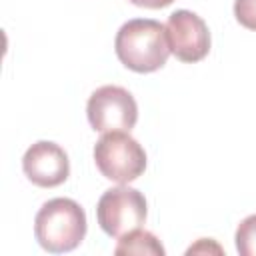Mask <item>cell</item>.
Segmentation results:
<instances>
[{"mask_svg":"<svg viewBox=\"0 0 256 256\" xmlns=\"http://www.w3.org/2000/svg\"><path fill=\"white\" fill-rule=\"evenodd\" d=\"M114 50L118 60L128 70L138 74L156 72L170 56L166 26L152 18L128 20L116 34Z\"/></svg>","mask_w":256,"mask_h":256,"instance_id":"cell-1","label":"cell"},{"mask_svg":"<svg viewBox=\"0 0 256 256\" xmlns=\"http://www.w3.org/2000/svg\"><path fill=\"white\" fill-rule=\"evenodd\" d=\"M34 236L46 252H70L86 236V212L72 198H52L36 212Z\"/></svg>","mask_w":256,"mask_h":256,"instance_id":"cell-2","label":"cell"},{"mask_svg":"<svg viewBox=\"0 0 256 256\" xmlns=\"http://www.w3.org/2000/svg\"><path fill=\"white\" fill-rule=\"evenodd\" d=\"M166 38L170 54L182 62H200L210 52V30L206 22L190 10H176L168 16Z\"/></svg>","mask_w":256,"mask_h":256,"instance_id":"cell-6","label":"cell"},{"mask_svg":"<svg viewBox=\"0 0 256 256\" xmlns=\"http://www.w3.org/2000/svg\"><path fill=\"white\" fill-rule=\"evenodd\" d=\"M114 254L122 256V254H138V256H164V246L160 244V240L142 228H136L124 236L118 238V244L114 248Z\"/></svg>","mask_w":256,"mask_h":256,"instance_id":"cell-8","label":"cell"},{"mask_svg":"<svg viewBox=\"0 0 256 256\" xmlns=\"http://www.w3.org/2000/svg\"><path fill=\"white\" fill-rule=\"evenodd\" d=\"M86 116L96 132H130L138 120V104L126 88L106 84L90 94Z\"/></svg>","mask_w":256,"mask_h":256,"instance_id":"cell-5","label":"cell"},{"mask_svg":"<svg viewBox=\"0 0 256 256\" xmlns=\"http://www.w3.org/2000/svg\"><path fill=\"white\" fill-rule=\"evenodd\" d=\"M234 16L244 28L256 30V0H234Z\"/></svg>","mask_w":256,"mask_h":256,"instance_id":"cell-10","label":"cell"},{"mask_svg":"<svg viewBox=\"0 0 256 256\" xmlns=\"http://www.w3.org/2000/svg\"><path fill=\"white\" fill-rule=\"evenodd\" d=\"M22 170L32 184L40 188H54L66 182L70 174V160L62 146L50 140H40L24 152Z\"/></svg>","mask_w":256,"mask_h":256,"instance_id":"cell-7","label":"cell"},{"mask_svg":"<svg viewBox=\"0 0 256 256\" xmlns=\"http://www.w3.org/2000/svg\"><path fill=\"white\" fill-rule=\"evenodd\" d=\"M146 214L148 206L144 194L136 188H130L128 184L106 190L96 204L98 224L112 238H120L140 228L146 220Z\"/></svg>","mask_w":256,"mask_h":256,"instance_id":"cell-4","label":"cell"},{"mask_svg":"<svg viewBox=\"0 0 256 256\" xmlns=\"http://www.w3.org/2000/svg\"><path fill=\"white\" fill-rule=\"evenodd\" d=\"M128 2H132L134 6H140V8L158 10V8H166V6H170L174 0H128Z\"/></svg>","mask_w":256,"mask_h":256,"instance_id":"cell-12","label":"cell"},{"mask_svg":"<svg viewBox=\"0 0 256 256\" xmlns=\"http://www.w3.org/2000/svg\"><path fill=\"white\" fill-rule=\"evenodd\" d=\"M210 250H214V252H218V254H222V248L218 246V244H214V240L212 238H200L194 246H190L188 248V252L186 254H196V252H210Z\"/></svg>","mask_w":256,"mask_h":256,"instance_id":"cell-11","label":"cell"},{"mask_svg":"<svg viewBox=\"0 0 256 256\" xmlns=\"http://www.w3.org/2000/svg\"><path fill=\"white\" fill-rule=\"evenodd\" d=\"M94 162L100 174L112 182L128 184L144 174L146 152L124 130L104 132L94 146Z\"/></svg>","mask_w":256,"mask_h":256,"instance_id":"cell-3","label":"cell"},{"mask_svg":"<svg viewBox=\"0 0 256 256\" xmlns=\"http://www.w3.org/2000/svg\"><path fill=\"white\" fill-rule=\"evenodd\" d=\"M236 250L242 256H256V214L246 216L234 234Z\"/></svg>","mask_w":256,"mask_h":256,"instance_id":"cell-9","label":"cell"}]
</instances>
